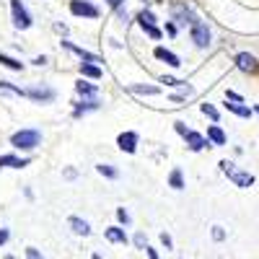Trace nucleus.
Instances as JSON below:
<instances>
[{
    "mask_svg": "<svg viewBox=\"0 0 259 259\" xmlns=\"http://www.w3.org/2000/svg\"><path fill=\"white\" fill-rule=\"evenodd\" d=\"M39 143H41V133H39L36 127H24V130H18V133L11 135V145L16 150H24V153L34 150Z\"/></svg>",
    "mask_w": 259,
    "mask_h": 259,
    "instance_id": "obj_1",
    "label": "nucleus"
},
{
    "mask_svg": "<svg viewBox=\"0 0 259 259\" xmlns=\"http://www.w3.org/2000/svg\"><path fill=\"white\" fill-rule=\"evenodd\" d=\"M11 18H13V26L21 31L31 29V24H34V18H31L29 8L24 6V0H11Z\"/></svg>",
    "mask_w": 259,
    "mask_h": 259,
    "instance_id": "obj_2",
    "label": "nucleus"
},
{
    "mask_svg": "<svg viewBox=\"0 0 259 259\" xmlns=\"http://www.w3.org/2000/svg\"><path fill=\"white\" fill-rule=\"evenodd\" d=\"M26 99H31L34 104H52L55 101V89L52 85H45V83H36V85H29V89H24Z\"/></svg>",
    "mask_w": 259,
    "mask_h": 259,
    "instance_id": "obj_3",
    "label": "nucleus"
},
{
    "mask_svg": "<svg viewBox=\"0 0 259 259\" xmlns=\"http://www.w3.org/2000/svg\"><path fill=\"white\" fill-rule=\"evenodd\" d=\"M171 21H174L177 26H192V24H197V16H194V11L187 6V3H174L171 6Z\"/></svg>",
    "mask_w": 259,
    "mask_h": 259,
    "instance_id": "obj_4",
    "label": "nucleus"
},
{
    "mask_svg": "<svg viewBox=\"0 0 259 259\" xmlns=\"http://www.w3.org/2000/svg\"><path fill=\"white\" fill-rule=\"evenodd\" d=\"M189 39L194 41V47H197V50H207L210 41H212V31L207 29V24L197 21V24L189 26Z\"/></svg>",
    "mask_w": 259,
    "mask_h": 259,
    "instance_id": "obj_5",
    "label": "nucleus"
},
{
    "mask_svg": "<svg viewBox=\"0 0 259 259\" xmlns=\"http://www.w3.org/2000/svg\"><path fill=\"white\" fill-rule=\"evenodd\" d=\"M70 13L78 18H99L101 16L99 6L91 3V0H70Z\"/></svg>",
    "mask_w": 259,
    "mask_h": 259,
    "instance_id": "obj_6",
    "label": "nucleus"
},
{
    "mask_svg": "<svg viewBox=\"0 0 259 259\" xmlns=\"http://www.w3.org/2000/svg\"><path fill=\"white\" fill-rule=\"evenodd\" d=\"M233 62H236V68H239L241 73H249V75L259 73V60H256L251 52H239Z\"/></svg>",
    "mask_w": 259,
    "mask_h": 259,
    "instance_id": "obj_7",
    "label": "nucleus"
},
{
    "mask_svg": "<svg viewBox=\"0 0 259 259\" xmlns=\"http://www.w3.org/2000/svg\"><path fill=\"white\" fill-rule=\"evenodd\" d=\"M138 143H140V138H138V133H133V130L119 133V138H117V148L122 150V153H135Z\"/></svg>",
    "mask_w": 259,
    "mask_h": 259,
    "instance_id": "obj_8",
    "label": "nucleus"
},
{
    "mask_svg": "<svg viewBox=\"0 0 259 259\" xmlns=\"http://www.w3.org/2000/svg\"><path fill=\"white\" fill-rule=\"evenodd\" d=\"M62 47L68 50V52H73V55H78L83 62H94V65H101V62H104L99 55H94V52H89V50H83V47L73 45V41H68V39H62Z\"/></svg>",
    "mask_w": 259,
    "mask_h": 259,
    "instance_id": "obj_9",
    "label": "nucleus"
},
{
    "mask_svg": "<svg viewBox=\"0 0 259 259\" xmlns=\"http://www.w3.org/2000/svg\"><path fill=\"white\" fill-rule=\"evenodd\" d=\"M184 140H187L189 150H194V153H200V150L210 148V140H207L205 135H200V133H194V130H189V133L184 135Z\"/></svg>",
    "mask_w": 259,
    "mask_h": 259,
    "instance_id": "obj_10",
    "label": "nucleus"
},
{
    "mask_svg": "<svg viewBox=\"0 0 259 259\" xmlns=\"http://www.w3.org/2000/svg\"><path fill=\"white\" fill-rule=\"evenodd\" d=\"M153 57L161 60V62H166L168 68H179V65H182V57L174 55L171 50H166V47H156V50H153Z\"/></svg>",
    "mask_w": 259,
    "mask_h": 259,
    "instance_id": "obj_11",
    "label": "nucleus"
},
{
    "mask_svg": "<svg viewBox=\"0 0 259 259\" xmlns=\"http://www.w3.org/2000/svg\"><path fill=\"white\" fill-rule=\"evenodd\" d=\"M228 179L239 187V189L254 187V174H249V171H239V168H236V171H231V174H228Z\"/></svg>",
    "mask_w": 259,
    "mask_h": 259,
    "instance_id": "obj_12",
    "label": "nucleus"
},
{
    "mask_svg": "<svg viewBox=\"0 0 259 259\" xmlns=\"http://www.w3.org/2000/svg\"><path fill=\"white\" fill-rule=\"evenodd\" d=\"M26 166H29V158L24 156H13V153L0 156V168H26Z\"/></svg>",
    "mask_w": 259,
    "mask_h": 259,
    "instance_id": "obj_13",
    "label": "nucleus"
},
{
    "mask_svg": "<svg viewBox=\"0 0 259 259\" xmlns=\"http://www.w3.org/2000/svg\"><path fill=\"white\" fill-rule=\"evenodd\" d=\"M104 239H106V241H112V244H122V246H124V244L130 241L122 226H109V228L104 231Z\"/></svg>",
    "mask_w": 259,
    "mask_h": 259,
    "instance_id": "obj_14",
    "label": "nucleus"
},
{
    "mask_svg": "<svg viewBox=\"0 0 259 259\" xmlns=\"http://www.w3.org/2000/svg\"><path fill=\"white\" fill-rule=\"evenodd\" d=\"M68 228H70L75 236H91V226H89V221L78 218V215H70V218H68Z\"/></svg>",
    "mask_w": 259,
    "mask_h": 259,
    "instance_id": "obj_15",
    "label": "nucleus"
},
{
    "mask_svg": "<svg viewBox=\"0 0 259 259\" xmlns=\"http://www.w3.org/2000/svg\"><path fill=\"white\" fill-rule=\"evenodd\" d=\"M99 99H83V101H75L73 106V117H83L85 112H96L99 109Z\"/></svg>",
    "mask_w": 259,
    "mask_h": 259,
    "instance_id": "obj_16",
    "label": "nucleus"
},
{
    "mask_svg": "<svg viewBox=\"0 0 259 259\" xmlns=\"http://www.w3.org/2000/svg\"><path fill=\"white\" fill-rule=\"evenodd\" d=\"M75 94L80 96V99H96V94H99V89H96V85L94 83H89V80H78L75 83Z\"/></svg>",
    "mask_w": 259,
    "mask_h": 259,
    "instance_id": "obj_17",
    "label": "nucleus"
},
{
    "mask_svg": "<svg viewBox=\"0 0 259 259\" xmlns=\"http://www.w3.org/2000/svg\"><path fill=\"white\" fill-rule=\"evenodd\" d=\"M226 109L231 114H236V117H251L254 114V109H251V106H246L244 101H226Z\"/></svg>",
    "mask_w": 259,
    "mask_h": 259,
    "instance_id": "obj_18",
    "label": "nucleus"
},
{
    "mask_svg": "<svg viewBox=\"0 0 259 259\" xmlns=\"http://www.w3.org/2000/svg\"><path fill=\"white\" fill-rule=\"evenodd\" d=\"M207 140H210V145H215V148H218V145H226V143H228L226 133H223V130H221L218 124H210V127H207Z\"/></svg>",
    "mask_w": 259,
    "mask_h": 259,
    "instance_id": "obj_19",
    "label": "nucleus"
},
{
    "mask_svg": "<svg viewBox=\"0 0 259 259\" xmlns=\"http://www.w3.org/2000/svg\"><path fill=\"white\" fill-rule=\"evenodd\" d=\"M80 75L83 78H91V80H99L104 75L101 65H94V62H80Z\"/></svg>",
    "mask_w": 259,
    "mask_h": 259,
    "instance_id": "obj_20",
    "label": "nucleus"
},
{
    "mask_svg": "<svg viewBox=\"0 0 259 259\" xmlns=\"http://www.w3.org/2000/svg\"><path fill=\"white\" fill-rule=\"evenodd\" d=\"M127 91H130V94H138V96H156V94H161L158 85H140V83L127 85Z\"/></svg>",
    "mask_w": 259,
    "mask_h": 259,
    "instance_id": "obj_21",
    "label": "nucleus"
},
{
    "mask_svg": "<svg viewBox=\"0 0 259 259\" xmlns=\"http://www.w3.org/2000/svg\"><path fill=\"white\" fill-rule=\"evenodd\" d=\"M156 13L153 11H148V8H143L140 13H138V24H140V29L145 31V29H150V26H156Z\"/></svg>",
    "mask_w": 259,
    "mask_h": 259,
    "instance_id": "obj_22",
    "label": "nucleus"
},
{
    "mask_svg": "<svg viewBox=\"0 0 259 259\" xmlns=\"http://www.w3.org/2000/svg\"><path fill=\"white\" fill-rule=\"evenodd\" d=\"M0 65H3V68H8V70H16V73H21V70H24V62H18L16 57H11V55H3V52H0Z\"/></svg>",
    "mask_w": 259,
    "mask_h": 259,
    "instance_id": "obj_23",
    "label": "nucleus"
},
{
    "mask_svg": "<svg viewBox=\"0 0 259 259\" xmlns=\"http://www.w3.org/2000/svg\"><path fill=\"white\" fill-rule=\"evenodd\" d=\"M168 187L171 189H184V174H182V168H174L168 174Z\"/></svg>",
    "mask_w": 259,
    "mask_h": 259,
    "instance_id": "obj_24",
    "label": "nucleus"
},
{
    "mask_svg": "<svg viewBox=\"0 0 259 259\" xmlns=\"http://www.w3.org/2000/svg\"><path fill=\"white\" fill-rule=\"evenodd\" d=\"M0 94H8V96H24V99H26L24 89H18V85H13V83H8V80H0Z\"/></svg>",
    "mask_w": 259,
    "mask_h": 259,
    "instance_id": "obj_25",
    "label": "nucleus"
},
{
    "mask_svg": "<svg viewBox=\"0 0 259 259\" xmlns=\"http://www.w3.org/2000/svg\"><path fill=\"white\" fill-rule=\"evenodd\" d=\"M96 171H99L101 177H106V179H117V177H119L117 166H112V163H99V166H96Z\"/></svg>",
    "mask_w": 259,
    "mask_h": 259,
    "instance_id": "obj_26",
    "label": "nucleus"
},
{
    "mask_svg": "<svg viewBox=\"0 0 259 259\" xmlns=\"http://www.w3.org/2000/svg\"><path fill=\"white\" fill-rule=\"evenodd\" d=\"M200 112H202L205 117H210L212 122H218V119H221V114H218V109H215V106H212V104H207V101H205V104H200Z\"/></svg>",
    "mask_w": 259,
    "mask_h": 259,
    "instance_id": "obj_27",
    "label": "nucleus"
},
{
    "mask_svg": "<svg viewBox=\"0 0 259 259\" xmlns=\"http://www.w3.org/2000/svg\"><path fill=\"white\" fill-rule=\"evenodd\" d=\"M194 94V89H192V85H187V83H182V89L174 94V96H171V101H184V99H189Z\"/></svg>",
    "mask_w": 259,
    "mask_h": 259,
    "instance_id": "obj_28",
    "label": "nucleus"
},
{
    "mask_svg": "<svg viewBox=\"0 0 259 259\" xmlns=\"http://www.w3.org/2000/svg\"><path fill=\"white\" fill-rule=\"evenodd\" d=\"M161 83L168 85V89H179L184 80H179V78H174V75H161Z\"/></svg>",
    "mask_w": 259,
    "mask_h": 259,
    "instance_id": "obj_29",
    "label": "nucleus"
},
{
    "mask_svg": "<svg viewBox=\"0 0 259 259\" xmlns=\"http://www.w3.org/2000/svg\"><path fill=\"white\" fill-rule=\"evenodd\" d=\"M133 244H135L138 249H145V246H148V239H145V233H143V231H138V233L133 236Z\"/></svg>",
    "mask_w": 259,
    "mask_h": 259,
    "instance_id": "obj_30",
    "label": "nucleus"
},
{
    "mask_svg": "<svg viewBox=\"0 0 259 259\" xmlns=\"http://www.w3.org/2000/svg\"><path fill=\"white\" fill-rule=\"evenodd\" d=\"M117 221H119L122 226H130V212H127L124 207H117Z\"/></svg>",
    "mask_w": 259,
    "mask_h": 259,
    "instance_id": "obj_31",
    "label": "nucleus"
},
{
    "mask_svg": "<svg viewBox=\"0 0 259 259\" xmlns=\"http://www.w3.org/2000/svg\"><path fill=\"white\" fill-rule=\"evenodd\" d=\"M161 244H163V249H166V251H171V249H174V241H171V236H168L166 231L161 233Z\"/></svg>",
    "mask_w": 259,
    "mask_h": 259,
    "instance_id": "obj_32",
    "label": "nucleus"
},
{
    "mask_svg": "<svg viewBox=\"0 0 259 259\" xmlns=\"http://www.w3.org/2000/svg\"><path fill=\"white\" fill-rule=\"evenodd\" d=\"M163 31H166L168 36H177V31H179V26L174 24V21H166V26H163Z\"/></svg>",
    "mask_w": 259,
    "mask_h": 259,
    "instance_id": "obj_33",
    "label": "nucleus"
},
{
    "mask_svg": "<svg viewBox=\"0 0 259 259\" xmlns=\"http://www.w3.org/2000/svg\"><path fill=\"white\" fill-rule=\"evenodd\" d=\"M212 239H215V241H223V239H226V231H223L221 226H212Z\"/></svg>",
    "mask_w": 259,
    "mask_h": 259,
    "instance_id": "obj_34",
    "label": "nucleus"
},
{
    "mask_svg": "<svg viewBox=\"0 0 259 259\" xmlns=\"http://www.w3.org/2000/svg\"><path fill=\"white\" fill-rule=\"evenodd\" d=\"M145 34H148L150 39H161V34H163V31H161L158 26H150V29H145Z\"/></svg>",
    "mask_w": 259,
    "mask_h": 259,
    "instance_id": "obj_35",
    "label": "nucleus"
},
{
    "mask_svg": "<svg viewBox=\"0 0 259 259\" xmlns=\"http://www.w3.org/2000/svg\"><path fill=\"white\" fill-rule=\"evenodd\" d=\"M233 166H236L233 161H221V171H223V174H231V171H236Z\"/></svg>",
    "mask_w": 259,
    "mask_h": 259,
    "instance_id": "obj_36",
    "label": "nucleus"
},
{
    "mask_svg": "<svg viewBox=\"0 0 259 259\" xmlns=\"http://www.w3.org/2000/svg\"><path fill=\"white\" fill-rule=\"evenodd\" d=\"M8 239H11V231L8 228H0V246H6Z\"/></svg>",
    "mask_w": 259,
    "mask_h": 259,
    "instance_id": "obj_37",
    "label": "nucleus"
},
{
    "mask_svg": "<svg viewBox=\"0 0 259 259\" xmlns=\"http://www.w3.org/2000/svg\"><path fill=\"white\" fill-rule=\"evenodd\" d=\"M174 130H177V133H179V135H182V138H184V135H187V133H189V127H187V124H184V122H174Z\"/></svg>",
    "mask_w": 259,
    "mask_h": 259,
    "instance_id": "obj_38",
    "label": "nucleus"
},
{
    "mask_svg": "<svg viewBox=\"0 0 259 259\" xmlns=\"http://www.w3.org/2000/svg\"><path fill=\"white\" fill-rule=\"evenodd\" d=\"M26 259H45V256H41L34 246H29V249H26Z\"/></svg>",
    "mask_w": 259,
    "mask_h": 259,
    "instance_id": "obj_39",
    "label": "nucleus"
},
{
    "mask_svg": "<svg viewBox=\"0 0 259 259\" xmlns=\"http://www.w3.org/2000/svg\"><path fill=\"white\" fill-rule=\"evenodd\" d=\"M62 174H65V179H70V182H73V179H78V171H75V168H65Z\"/></svg>",
    "mask_w": 259,
    "mask_h": 259,
    "instance_id": "obj_40",
    "label": "nucleus"
},
{
    "mask_svg": "<svg viewBox=\"0 0 259 259\" xmlns=\"http://www.w3.org/2000/svg\"><path fill=\"white\" fill-rule=\"evenodd\" d=\"M145 254H148V259H161V256H158V251H156L153 246H145Z\"/></svg>",
    "mask_w": 259,
    "mask_h": 259,
    "instance_id": "obj_41",
    "label": "nucleus"
},
{
    "mask_svg": "<svg viewBox=\"0 0 259 259\" xmlns=\"http://www.w3.org/2000/svg\"><path fill=\"white\" fill-rule=\"evenodd\" d=\"M106 3H109L112 8H122V6H124V0H106Z\"/></svg>",
    "mask_w": 259,
    "mask_h": 259,
    "instance_id": "obj_42",
    "label": "nucleus"
},
{
    "mask_svg": "<svg viewBox=\"0 0 259 259\" xmlns=\"http://www.w3.org/2000/svg\"><path fill=\"white\" fill-rule=\"evenodd\" d=\"M226 96H228V99H231V101H244V99H241V96H239V94H236V91H228V94H226Z\"/></svg>",
    "mask_w": 259,
    "mask_h": 259,
    "instance_id": "obj_43",
    "label": "nucleus"
},
{
    "mask_svg": "<svg viewBox=\"0 0 259 259\" xmlns=\"http://www.w3.org/2000/svg\"><path fill=\"white\" fill-rule=\"evenodd\" d=\"M55 31H60V34H68V26H65V24H55Z\"/></svg>",
    "mask_w": 259,
    "mask_h": 259,
    "instance_id": "obj_44",
    "label": "nucleus"
},
{
    "mask_svg": "<svg viewBox=\"0 0 259 259\" xmlns=\"http://www.w3.org/2000/svg\"><path fill=\"white\" fill-rule=\"evenodd\" d=\"M34 65H39V68H41V65H47V57H45V55L36 57V60H34Z\"/></svg>",
    "mask_w": 259,
    "mask_h": 259,
    "instance_id": "obj_45",
    "label": "nucleus"
},
{
    "mask_svg": "<svg viewBox=\"0 0 259 259\" xmlns=\"http://www.w3.org/2000/svg\"><path fill=\"white\" fill-rule=\"evenodd\" d=\"M254 114H259V104H256V106H254Z\"/></svg>",
    "mask_w": 259,
    "mask_h": 259,
    "instance_id": "obj_46",
    "label": "nucleus"
},
{
    "mask_svg": "<svg viewBox=\"0 0 259 259\" xmlns=\"http://www.w3.org/2000/svg\"><path fill=\"white\" fill-rule=\"evenodd\" d=\"M91 259H101V256H99V254H94V256H91Z\"/></svg>",
    "mask_w": 259,
    "mask_h": 259,
    "instance_id": "obj_47",
    "label": "nucleus"
},
{
    "mask_svg": "<svg viewBox=\"0 0 259 259\" xmlns=\"http://www.w3.org/2000/svg\"><path fill=\"white\" fill-rule=\"evenodd\" d=\"M6 259H16V256H13V254H8V256H6Z\"/></svg>",
    "mask_w": 259,
    "mask_h": 259,
    "instance_id": "obj_48",
    "label": "nucleus"
}]
</instances>
